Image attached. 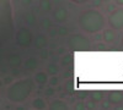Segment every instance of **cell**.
I'll return each instance as SVG.
<instances>
[{"label": "cell", "instance_id": "obj_20", "mask_svg": "<svg viewBox=\"0 0 123 110\" xmlns=\"http://www.w3.org/2000/svg\"><path fill=\"white\" fill-rule=\"evenodd\" d=\"M41 7H42L43 10H48L50 7V4L47 1V0H44V1H42V4H41Z\"/></svg>", "mask_w": 123, "mask_h": 110}, {"label": "cell", "instance_id": "obj_8", "mask_svg": "<svg viewBox=\"0 0 123 110\" xmlns=\"http://www.w3.org/2000/svg\"><path fill=\"white\" fill-rule=\"evenodd\" d=\"M122 99H123V94L118 91H113L108 94V102L111 104H118L122 102Z\"/></svg>", "mask_w": 123, "mask_h": 110}, {"label": "cell", "instance_id": "obj_12", "mask_svg": "<svg viewBox=\"0 0 123 110\" xmlns=\"http://www.w3.org/2000/svg\"><path fill=\"white\" fill-rule=\"evenodd\" d=\"M46 102H44V99L42 98H36L33 99V102H32V106L35 109H44L46 108Z\"/></svg>", "mask_w": 123, "mask_h": 110}, {"label": "cell", "instance_id": "obj_24", "mask_svg": "<svg viewBox=\"0 0 123 110\" xmlns=\"http://www.w3.org/2000/svg\"><path fill=\"white\" fill-rule=\"evenodd\" d=\"M1 102H3V100H1V97H0V105H1Z\"/></svg>", "mask_w": 123, "mask_h": 110}, {"label": "cell", "instance_id": "obj_14", "mask_svg": "<svg viewBox=\"0 0 123 110\" xmlns=\"http://www.w3.org/2000/svg\"><path fill=\"white\" fill-rule=\"evenodd\" d=\"M46 44H47V41H46V37L44 36H39V37H37V39H36V47L37 48H44L46 47Z\"/></svg>", "mask_w": 123, "mask_h": 110}, {"label": "cell", "instance_id": "obj_15", "mask_svg": "<svg viewBox=\"0 0 123 110\" xmlns=\"http://www.w3.org/2000/svg\"><path fill=\"white\" fill-rule=\"evenodd\" d=\"M48 72H49V75H57V72H58V66L55 65V64H49L48 65Z\"/></svg>", "mask_w": 123, "mask_h": 110}, {"label": "cell", "instance_id": "obj_9", "mask_svg": "<svg viewBox=\"0 0 123 110\" xmlns=\"http://www.w3.org/2000/svg\"><path fill=\"white\" fill-rule=\"evenodd\" d=\"M35 81L38 84H46L48 82V75H47V72H43V71L37 72L36 76H35Z\"/></svg>", "mask_w": 123, "mask_h": 110}, {"label": "cell", "instance_id": "obj_5", "mask_svg": "<svg viewBox=\"0 0 123 110\" xmlns=\"http://www.w3.org/2000/svg\"><path fill=\"white\" fill-rule=\"evenodd\" d=\"M16 43L20 47H25V48L32 44V34H31V32L27 28L22 27L18 29V32L16 34Z\"/></svg>", "mask_w": 123, "mask_h": 110}, {"label": "cell", "instance_id": "obj_2", "mask_svg": "<svg viewBox=\"0 0 123 110\" xmlns=\"http://www.w3.org/2000/svg\"><path fill=\"white\" fill-rule=\"evenodd\" d=\"M33 89H35L33 82L28 78H24L17 82H14L7 88L6 97L12 103H22L32 94Z\"/></svg>", "mask_w": 123, "mask_h": 110}, {"label": "cell", "instance_id": "obj_19", "mask_svg": "<svg viewBox=\"0 0 123 110\" xmlns=\"http://www.w3.org/2000/svg\"><path fill=\"white\" fill-rule=\"evenodd\" d=\"M71 59H73V56H71V55H65L63 58V65H69L71 63Z\"/></svg>", "mask_w": 123, "mask_h": 110}, {"label": "cell", "instance_id": "obj_6", "mask_svg": "<svg viewBox=\"0 0 123 110\" xmlns=\"http://www.w3.org/2000/svg\"><path fill=\"white\" fill-rule=\"evenodd\" d=\"M108 23L113 29L123 28V10H116L108 16Z\"/></svg>", "mask_w": 123, "mask_h": 110}, {"label": "cell", "instance_id": "obj_17", "mask_svg": "<svg viewBox=\"0 0 123 110\" xmlns=\"http://www.w3.org/2000/svg\"><path fill=\"white\" fill-rule=\"evenodd\" d=\"M20 63H21V59H20L18 56L14 55V56L10 58V64H11V65H18Z\"/></svg>", "mask_w": 123, "mask_h": 110}, {"label": "cell", "instance_id": "obj_18", "mask_svg": "<svg viewBox=\"0 0 123 110\" xmlns=\"http://www.w3.org/2000/svg\"><path fill=\"white\" fill-rule=\"evenodd\" d=\"M48 82H49L50 86H57V84L59 83V78H58L55 75H53L52 78H48Z\"/></svg>", "mask_w": 123, "mask_h": 110}, {"label": "cell", "instance_id": "obj_21", "mask_svg": "<svg viewBox=\"0 0 123 110\" xmlns=\"http://www.w3.org/2000/svg\"><path fill=\"white\" fill-rule=\"evenodd\" d=\"M53 94H54V89H53V88L46 89V95H47V97H52Z\"/></svg>", "mask_w": 123, "mask_h": 110}, {"label": "cell", "instance_id": "obj_10", "mask_svg": "<svg viewBox=\"0 0 123 110\" xmlns=\"http://www.w3.org/2000/svg\"><path fill=\"white\" fill-rule=\"evenodd\" d=\"M38 66V60L36 58H28L26 61H25V67L27 70H30V71H33V70H36Z\"/></svg>", "mask_w": 123, "mask_h": 110}, {"label": "cell", "instance_id": "obj_7", "mask_svg": "<svg viewBox=\"0 0 123 110\" xmlns=\"http://www.w3.org/2000/svg\"><path fill=\"white\" fill-rule=\"evenodd\" d=\"M53 16H54L55 21H58V22H64L65 20H67V17H68V12H67V10H65L64 7H58L55 11H54Z\"/></svg>", "mask_w": 123, "mask_h": 110}, {"label": "cell", "instance_id": "obj_3", "mask_svg": "<svg viewBox=\"0 0 123 110\" xmlns=\"http://www.w3.org/2000/svg\"><path fill=\"white\" fill-rule=\"evenodd\" d=\"M78 23L83 31H85L89 34H94L104 28L105 17L96 10H89L79 16Z\"/></svg>", "mask_w": 123, "mask_h": 110}, {"label": "cell", "instance_id": "obj_16", "mask_svg": "<svg viewBox=\"0 0 123 110\" xmlns=\"http://www.w3.org/2000/svg\"><path fill=\"white\" fill-rule=\"evenodd\" d=\"M91 98L94 99L95 102H98V100H101L102 99V93L101 92H92V94H91Z\"/></svg>", "mask_w": 123, "mask_h": 110}, {"label": "cell", "instance_id": "obj_22", "mask_svg": "<svg viewBox=\"0 0 123 110\" xmlns=\"http://www.w3.org/2000/svg\"><path fill=\"white\" fill-rule=\"evenodd\" d=\"M69 1L74 3V4H85L86 1H89V0H69Z\"/></svg>", "mask_w": 123, "mask_h": 110}, {"label": "cell", "instance_id": "obj_11", "mask_svg": "<svg viewBox=\"0 0 123 110\" xmlns=\"http://www.w3.org/2000/svg\"><path fill=\"white\" fill-rule=\"evenodd\" d=\"M49 108H50V109H67L68 105H67L63 100L58 99V100H54L53 103H50V104H49Z\"/></svg>", "mask_w": 123, "mask_h": 110}, {"label": "cell", "instance_id": "obj_25", "mask_svg": "<svg viewBox=\"0 0 123 110\" xmlns=\"http://www.w3.org/2000/svg\"><path fill=\"white\" fill-rule=\"evenodd\" d=\"M122 43H123V38H122Z\"/></svg>", "mask_w": 123, "mask_h": 110}, {"label": "cell", "instance_id": "obj_1", "mask_svg": "<svg viewBox=\"0 0 123 110\" xmlns=\"http://www.w3.org/2000/svg\"><path fill=\"white\" fill-rule=\"evenodd\" d=\"M14 34L12 6L10 0H0V47Z\"/></svg>", "mask_w": 123, "mask_h": 110}, {"label": "cell", "instance_id": "obj_13", "mask_svg": "<svg viewBox=\"0 0 123 110\" xmlns=\"http://www.w3.org/2000/svg\"><path fill=\"white\" fill-rule=\"evenodd\" d=\"M115 38H116V34H115V32L112 31V29H107V31L104 32V39H105L106 42L112 43V42L115 41Z\"/></svg>", "mask_w": 123, "mask_h": 110}, {"label": "cell", "instance_id": "obj_4", "mask_svg": "<svg viewBox=\"0 0 123 110\" xmlns=\"http://www.w3.org/2000/svg\"><path fill=\"white\" fill-rule=\"evenodd\" d=\"M68 45L75 52H87L90 49V41L83 34H70Z\"/></svg>", "mask_w": 123, "mask_h": 110}, {"label": "cell", "instance_id": "obj_23", "mask_svg": "<svg viewBox=\"0 0 123 110\" xmlns=\"http://www.w3.org/2000/svg\"><path fill=\"white\" fill-rule=\"evenodd\" d=\"M116 3H117L118 5H123V0H116Z\"/></svg>", "mask_w": 123, "mask_h": 110}]
</instances>
